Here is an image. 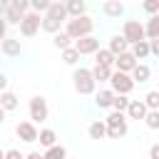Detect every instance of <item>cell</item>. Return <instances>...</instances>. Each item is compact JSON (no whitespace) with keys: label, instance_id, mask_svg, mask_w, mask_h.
<instances>
[{"label":"cell","instance_id":"6da1fadb","mask_svg":"<svg viewBox=\"0 0 159 159\" xmlns=\"http://www.w3.org/2000/svg\"><path fill=\"white\" fill-rule=\"evenodd\" d=\"M92 30H94V22H92V17H89V15H80V17H72V20H67L65 35H67L70 40H80V37H87V35H92Z\"/></svg>","mask_w":159,"mask_h":159},{"label":"cell","instance_id":"7a4b0ae2","mask_svg":"<svg viewBox=\"0 0 159 159\" xmlns=\"http://www.w3.org/2000/svg\"><path fill=\"white\" fill-rule=\"evenodd\" d=\"M104 127H107V139H119L127 134V117L119 114V112H112L107 119H104Z\"/></svg>","mask_w":159,"mask_h":159},{"label":"cell","instance_id":"3957f363","mask_svg":"<svg viewBox=\"0 0 159 159\" xmlns=\"http://www.w3.org/2000/svg\"><path fill=\"white\" fill-rule=\"evenodd\" d=\"M27 7H30V2H27V0H12V2H7L5 12H2L5 25H20L22 15L27 12Z\"/></svg>","mask_w":159,"mask_h":159},{"label":"cell","instance_id":"277c9868","mask_svg":"<svg viewBox=\"0 0 159 159\" xmlns=\"http://www.w3.org/2000/svg\"><path fill=\"white\" fill-rule=\"evenodd\" d=\"M72 84H75L77 94H92L94 92V80H92L89 70H84V67H80V70L72 72Z\"/></svg>","mask_w":159,"mask_h":159},{"label":"cell","instance_id":"5b68a950","mask_svg":"<svg viewBox=\"0 0 159 159\" xmlns=\"http://www.w3.org/2000/svg\"><path fill=\"white\" fill-rule=\"evenodd\" d=\"M122 37L127 40V45H137L144 40V25L139 20H127L122 25Z\"/></svg>","mask_w":159,"mask_h":159},{"label":"cell","instance_id":"8992f818","mask_svg":"<svg viewBox=\"0 0 159 159\" xmlns=\"http://www.w3.org/2000/svg\"><path fill=\"white\" fill-rule=\"evenodd\" d=\"M109 89H112L114 94H124V97H127V94L134 89V82H132V77H129V75H122V72H114V70H112Z\"/></svg>","mask_w":159,"mask_h":159},{"label":"cell","instance_id":"52a82bcc","mask_svg":"<svg viewBox=\"0 0 159 159\" xmlns=\"http://www.w3.org/2000/svg\"><path fill=\"white\" fill-rule=\"evenodd\" d=\"M47 114H50V109H47V99L40 97V94H35V97L30 99V119H32V124H35V122H45Z\"/></svg>","mask_w":159,"mask_h":159},{"label":"cell","instance_id":"ba28073f","mask_svg":"<svg viewBox=\"0 0 159 159\" xmlns=\"http://www.w3.org/2000/svg\"><path fill=\"white\" fill-rule=\"evenodd\" d=\"M40 15H35V12H25L22 15V20H20V35L22 37H32L37 30H40Z\"/></svg>","mask_w":159,"mask_h":159},{"label":"cell","instance_id":"9c48e42d","mask_svg":"<svg viewBox=\"0 0 159 159\" xmlns=\"http://www.w3.org/2000/svg\"><path fill=\"white\" fill-rule=\"evenodd\" d=\"M75 50H77V55L82 57V55H94L97 50H99V40L97 37H92V35H87V37H80V40H75V45H72Z\"/></svg>","mask_w":159,"mask_h":159},{"label":"cell","instance_id":"30bf717a","mask_svg":"<svg viewBox=\"0 0 159 159\" xmlns=\"http://www.w3.org/2000/svg\"><path fill=\"white\" fill-rule=\"evenodd\" d=\"M134 67H137V60H134L129 52H124V55H117V57H114V72L129 75Z\"/></svg>","mask_w":159,"mask_h":159},{"label":"cell","instance_id":"8fae6325","mask_svg":"<svg viewBox=\"0 0 159 159\" xmlns=\"http://www.w3.org/2000/svg\"><path fill=\"white\" fill-rule=\"evenodd\" d=\"M15 132H17V137H20L22 142H27V144L37 142V127H35L32 122H20V124L15 127Z\"/></svg>","mask_w":159,"mask_h":159},{"label":"cell","instance_id":"7c38bea8","mask_svg":"<svg viewBox=\"0 0 159 159\" xmlns=\"http://www.w3.org/2000/svg\"><path fill=\"white\" fill-rule=\"evenodd\" d=\"M144 114H147L144 102H142V99H129V107H127L124 117H127V119H144Z\"/></svg>","mask_w":159,"mask_h":159},{"label":"cell","instance_id":"4fadbf2b","mask_svg":"<svg viewBox=\"0 0 159 159\" xmlns=\"http://www.w3.org/2000/svg\"><path fill=\"white\" fill-rule=\"evenodd\" d=\"M45 17L55 20V22H67V12H65V2H50Z\"/></svg>","mask_w":159,"mask_h":159},{"label":"cell","instance_id":"5bb4252c","mask_svg":"<svg viewBox=\"0 0 159 159\" xmlns=\"http://www.w3.org/2000/svg\"><path fill=\"white\" fill-rule=\"evenodd\" d=\"M0 50H2V55H7V57H20V52H22L20 40H15V37H5V40L0 42Z\"/></svg>","mask_w":159,"mask_h":159},{"label":"cell","instance_id":"9a60e30c","mask_svg":"<svg viewBox=\"0 0 159 159\" xmlns=\"http://www.w3.org/2000/svg\"><path fill=\"white\" fill-rule=\"evenodd\" d=\"M129 77H132V82L137 84H142V82H147L149 77H152V70H149V65H144V62H137V67L129 72Z\"/></svg>","mask_w":159,"mask_h":159},{"label":"cell","instance_id":"2e32d148","mask_svg":"<svg viewBox=\"0 0 159 159\" xmlns=\"http://www.w3.org/2000/svg\"><path fill=\"white\" fill-rule=\"evenodd\" d=\"M84 10H87V2L84 0H67L65 2L67 17H80V15H84Z\"/></svg>","mask_w":159,"mask_h":159},{"label":"cell","instance_id":"e0dca14e","mask_svg":"<svg viewBox=\"0 0 159 159\" xmlns=\"http://www.w3.org/2000/svg\"><path fill=\"white\" fill-rule=\"evenodd\" d=\"M107 50H109V52L117 57V55H124V52H129V45H127V40H124L122 35H114V37L109 40V47H107Z\"/></svg>","mask_w":159,"mask_h":159},{"label":"cell","instance_id":"ac0fdd59","mask_svg":"<svg viewBox=\"0 0 159 159\" xmlns=\"http://www.w3.org/2000/svg\"><path fill=\"white\" fill-rule=\"evenodd\" d=\"M144 40H159V15H152L144 27Z\"/></svg>","mask_w":159,"mask_h":159},{"label":"cell","instance_id":"d6986e66","mask_svg":"<svg viewBox=\"0 0 159 159\" xmlns=\"http://www.w3.org/2000/svg\"><path fill=\"white\" fill-rule=\"evenodd\" d=\"M94 65H102V67H109V70H112V67H114V55H112L109 50H102V47H99V50L94 52Z\"/></svg>","mask_w":159,"mask_h":159},{"label":"cell","instance_id":"ffe728a7","mask_svg":"<svg viewBox=\"0 0 159 159\" xmlns=\"http://www.w3.org/2000/svg\"><path fill=\"white\" fill-rule=\"evenodd\" d=\"M112 99H114V92H112V89H99V92L94 94V104H97L99 109L112 107Z\"/></svg>","mask_w":159,"mask_h":159},{"label":"cell","instance_id":"44dd1931","mask_svg":"<svg viewBox=\"0 0 159 159\" xmlns=\"http://www.w3.org/2000/svg\"><path fill=\"white\" fill-rule=\"evenodd\" d=\"M0 109L2 112H12V109H17V97L12 94V92H0Z\"/></svg>","mask_w":159,"mask_h":159},{"label":"cell","instance_id":"7402d4cb","mask_svg":"<svg viewBox=\"0 0 159 159\" xmlns=\"http://www.w3.org/2000/svg\"><path fill=\"white\" fill-rule=\"evenodd\" d=\"M89 75H92L94 84H97V82H109V77H112V70H109V67H102V65H94V67L89 70Z\"/></svg>","mask_w":159,"mask_h":159},{"label":"cell","instance_id":"603a6c76","mask_svg":"<svg viewBox=\"0 0 159 159\" xmlns=\"http://www.w3.org/2000/svg\"><path fill=\"white\" fill-rule=\"evenodd\" d=\"M129 55L139 62V60H147L149 57V45H147V40H142V42H137V45H132V50H129Z\"/></svg>","mask_w":159,"mask_h":159},{"label":"cell","instance_id":"cb8c5ba5","mask_svg":"<svg viewBox=\"0 0 159 159\" xmlns=\"http://www.w3.org/2000/svg\"><path fill=\"white\" fill-rule=\"evenodd\" d=\"M37 142L42 144V147H55V142H57V134H55V129H40L37 132Z\"/></svg>","mask_w":159,"mask_h":159},{"label":"cell","instance_id":"d4e9b609","mask_svg":"<svg viewBox=\"0 0 159 159\" xmlns=\"http://www.w3.org/2000/svg\"><path fill=\"white\" fill-rule=\"evenodd\" d=\"M102 12H104L107 17H119V15L124 12V5H122V2H112V0H109V2H104V5H102Z\"/></svg>","mask_w":159,"mask_h":159},{"label":"cell","instance_id":"484cf974","mask_svg":"<svg viewBox=\"0 0 159 159\" xmlns=\"http://www.w3.org/2000/svg\"><path fill=\"white\" fill-rule=\"evenodd\" d=\"M142 102H144V107H147V112H157V109H159V92H157V89H152V92H147V97H144Z\"/></svg>","mask_w":159,"mask_h":159},{"label":"cell","instance_id":"4316f807","mask_svg":"<svg viewBox=\"0 0 159 159\" xmlns=\"http://www.w3.org/2000/svg\"><path fill=\"white\" fill-rule=\"evenodd\" d=\"M87 132H89V137H92V139H104V137H107V127H104V122H99V119H97V122H92Z\"/></svg>","mask_w":159,"mask_h":159},{"label":"cell","instance_id":"83f0119b","mask_svg":"<svg viewBox=\"0 0 159 159\" xmlns=\"http://www.w3.org/2000/svg\"><path fill=\"white\" fill-rule=\"evenodd\" d=\"M67 157V149L62 147V144H55V147H50L45 154H42V159H65Z\"/></svg>","mask_w":159,"mask_h":159},{"label":"cell","instance_id":"f1b7e54d","mask_svg":"<svg viewBox=\"0 0 159 159\" xmlns=\"http://www.w3.org/2000/svg\"><path fill=\"white\" fill-rule=\"evenodd\" d=\"M127 107H129V99H127L124 94H114V99H112V109L119 112V114H124Z\"/></svg>","mask_w":159,"mask_h":159},{"label":"cell","instance_id":"f546056e","mask_svg":"<svg viewBox=\"0 0 159 159\" xmlns=\"http://www.w3.org/2000/svg\"><path fill=\"white\" fill-rule=\"evenodd\" d=\"M52 45H55L57 50H67V47H72V40H70L65 32H57V35L52 37Z\"/></svg>","mask_w":159,"mask_h":159},{"label":"cell","instance_id":"4dcf8cb0","mask_svg":"<svg viewBox=\"0 0 159 159\" xmlns=\"http://www.w3.org/2000/svg\"><path fill=\"white\" fill-rule=\"evenodd\" d=\"M62 60H65V65H77L80 55H77L75 47H67V50H62Z\"/></svg>","mask_w":159,"mask_h":159},{"label":"cell","instance_id":"1f68e13d","mask_svg":"<svg viewBox=\"0 0 159 159\" xmlns=\"http://www.w3.org/2000/svg\"><path fill=\"white\" fill-rule=\"evenodd\" d=\"M144 122H147L149 129H159V109L157 112H147L144 114Z\"/></svg>","mask_w":159,"mask_h":159},{"label":"cell","instance_id":"d6a6232c","mask_svg":"<svg viewBox=\"0 0 159 159\" xmlns=\"http://www.w3.org/2000/svg\"><path fill=\"white\" fill-rule=\"evenodd\" d=\"M30 7H32V12H35V15H40V12H47V7H50V0H32V2H30Z\"/></svg>","mask_w":159,"mask_h":159},{"label":"cell","instance_id":"836d02e7","mask_svg":"<svg viewBox=\"0 0 159 159\" xmlns=\"http://www.w3.org/2000/svg\"><path fill=\"white\" fill-rule=\"evenodd\" d=\"M142 10L149 12V15H157L159 12V2L157 0H147V2H142Z\"/></svg>","mask_w":159,"mask_h":159},{"label":"cell","instance_id":"e575fe53","mask_svg":"<svg viewBox=\"0 0 159 159\" xmlns=\"http://www.w3.org/2000/svg\"><path fill=\"white\" fill-rule=\"evenodd\" d=\"M149 45V55H159V40H147Z\"/></svg>","mask_w":159,"mask_h":159},{"label":"cell","instance_id":"d590c367","mask_svg":"<svg viewBox=\"0 0 159 159\" xmlns=\"http://www.w3.org/2000/svg\"><path fill=\"white\" fill-rule=\"evenodd\" d=\"M5 159H22V154H20L17 149H7V152H5Z\"/></svg>","mask_w":159,"mask_h":159},{"label":"cell","instance_id":"8d00e7d4","mask_svg":"<svg viewBox=\"0 0 159 159\" xmlns=\"http://www.w3.org/2000/svg\"><path fill=\"white\" fill-rule=\"evenodd\" d=\"M149 159H159V144H154V147L149 149Z\"/></svg>","mask_w":159,"mask_h":159},{"label":"cell","instance_id":"74e56055","mask_svg":"<svg viewBox=\"0 0 159 159\" xmlns=\"http://www.w3.org/2000/svg\"><path fill=\"white\" fill-rule=\"evenodd\" d=\"M5 30H7V25H5V20L0 17V42L5 40Z\"/></svg>","mask_w":159,"mask_h":159},{"label":"cell","instance_id":"f35d334b","mask_svg":"<svg viewBox=\"0 0 159 159\" xmlns=\"http://www.w3.org/2000/svg\"><path fill=\"white\" fill-rule=\"evenodd\" d=\"M5 87H7V77L0 72V92H5Z\"/></svg>","mask_w":159,"mask_h":159},{"label":"cell","instance_id":"ab89813d","mask_svg":"<svg viewBox=\"0 0 159 159\" xmlns=\"http://www.w3.org/2000/svg\"><path fill=\"white\" fill-rule=\"evenodd\" d=\"M22 159H42V154H40V152H30V154L22 157Z\"/></svg>","mask_w":159,"mask_h":159},{"label":"cell","instance_id":"60d3db41","mask_svg":"<svg viewBox=\"0 0 159 159\" xmlns=\"http://www.w3.org/2000/svg\"><path fill=\"white\" fill-rule=\"evenodd\" d=\"M2 122H5V112L0 109V124H2Z\"/></svg>","mask_w":159,"mask_h":159},{"label":"cell","instance_id":"b9f144b4","mask_svg":"<svg viewBox=\"0 0 159 159\" xmlns=\"http://www.w3.org/2000/svg\"><path fill=\"white\" fill-rule=\"evenodd\" d=\"M0 159H5V152H2V149H0Z\"/></svg>","mask_w":159,"mask_h":159}]
</instances>
